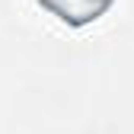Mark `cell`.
Listing matches in <instances>:
<instances>
[{"label": "cell", "instance_id": "6da1fadb", "mask_svg": "<svg viewBox=\"0 0 134 134\" xmlns=\"http://www.w3.org/2000/svg\"><path fill=\"white\" fill-rule=\"evenodd\" d=\"M112 7V0H64V3H51L48 10H51L58 19H96L99 13H105Z\"/></svg>", "mask_w": 134, "mask_h": 134}]
</instances>
